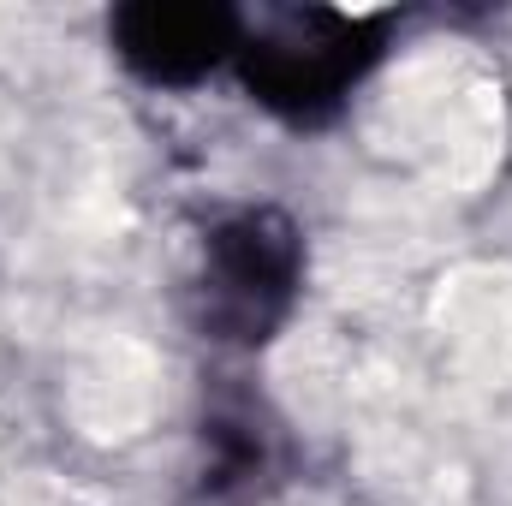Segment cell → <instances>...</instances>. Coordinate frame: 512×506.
Instances as JSON below:
<instances>
[{
    "label": "cell",
    "instance_id": "cell-2",
    "mask_svg": "<svg viewBox=\"0 0 512 506\" xmlns=\"http://www.w3.org/2000/svg\"><path fill=\"white\" fill-rule=\"evenodd\" d=\"M304 274V245L298 227L280 209H245L209 233V262H203V322L215 340L256 346L280 328L292 310Z\"/></svg>",
    "mask_w": 512,
    "mask_h": 506
},
{
    "label": "cell",
    "instance_id": "cell-4",
    "mask_svg": "<svg viewBox=\"0 0 512 506\" xmlns=\"http://www.w3.org/2000/svg\"><path fill=\"white\" fill-rule=\"evenodd\" d=\"M203 447H209V465H203V495H227L239 483H251L262 471V441H256L245 423H227L215 417L203 429Z\"/></svg>",
    "mask_w": 512,
    "mask_h": 506
},
{
    "label": "cell",
    "instance_id": "cell-1",
    "mask_svg": "<svg viewBox=\"0 0 512 506\" xmlns=\"http://www.w3.org/2000/svg\"><path fill=\"white\" fill-rule=\"evenodd\" d=\"M376 54H382V18L298 12L280 30L251 36L239 48V66L262 108L286 120H328Z\"/></svg>",
    "mask_w": 512,
    "mask_h": 506
},
{
    "label": "cell",
    "instance_id": "cell-3",
    "mask_svg": "<svg viewBox=\"0 0 512 506\" xmlns=\"http://www.w3.org/2000/svg\"><path fill=\"white\" fill-rule=\"evenodd\" d=\"M114 48L149 84H197L245 48V24L215 0H137L114 12Z\"/></svg>",
    "mask_w": 512,
    "mask_h": 506
}]
</instances>
